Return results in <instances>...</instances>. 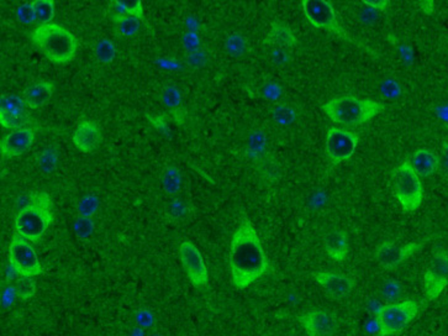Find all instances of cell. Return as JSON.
<instances>
[{"instance_id": "1", "label": "cell", "mask_w": 448, "mask_h": 336, "mask_svg": "<svg viewBox=\"0 0 448 336\" xmlns=\"http://www.w3.org/2000/svg\"><path fill=\"white\" fill-rule=\"evenodd\" d=\"M231 281L236 289H245L266 273L268 260L255 226L243 218L230 245Z\"/></svg>"}, {"instance_id": "2", "label": "cell", "mask_w": 448, "mask_h": 336, "mask_svg": "<svg viewBox=\"0 0 448 336\" xmlns=\"http://www.w3.org/2000/svg\"><path fill=\"white\" fill-rule=\"evenodd\" d=\"M52 221L54 213L51 198L45 192H35L29 197V202L24 208L19 210L15 216V230L18 235L35 244L43 238Z\"/></svg>"}, {"instance_id": "3", "label": "cell", "mask_w": 448, "mask_h": 336, "mask_svg": "<svg viewBox=\"0 0 448 336\" xmlns=\"http://www.w3.org/2000/svg\"><path fill=\"white\" fill-rule=\"evenodd\" d=\"M31 41L56 65L72 61L78 49V41L72 32L55 23L40 25L31 34Z\"/></svg>"}, {"instance_id": "4", "label": "cell", "mask_w": 448, "mask_h": 336, "mask_svg": "<svg viewBox=\"0 0 448 336\" xmlns=\"http://www.w3.org/2000/svg\"><path fill=\"white\" fill-rule=\"evenodd\" d=\"M385 107L373 99H359L351 96L337 97L322 105V111L331 122L344 126H357L370 122L384 111Z\"/></svg>"}, {"instance_id": "5", "label": "cell", "mask_w": 448, "mask_h": 336, "mask_svg": "<svg viewBox=\"0 0 448 336\" xmlns=\"http://www.w3.org/2000/svg\"><path fill=\"white\" fill-rule=\"evenodd\" d=\"M302 8H303L304 16L309 21L310 25L314 27L322 29V30L328 31L333 34L335 36L339 37L345 40L347 43L357 45L359 47L366 49L370 52V55L376 56V52H373L370 47L366 45L355 40L353 37L347 32V31L339 24L337 15L335 12L333 6L328 0H302Z\"/></svg>"}, {"instance_id": "6", "label": "cell", "mask_w": 448, "mask_h": 336, "mask_svg": "<svg viewBox=\"0 0 448 336\" xmlns=\"http://www.w3.org/2000/svg\"><path fill=\"white\" fill-rule=\"evenodd\" d=\"M392 183L394 196L405 212L412 213L421 207L424 199L423 184L410 161L403 162L394 170Z\"/></svg>"}, {"instance_id": "7", "label": "cell", "mask_w": 448, "mask_h": 336, "mask_svg": "<svg viewBox=\"0 0 448 336\" xmlns=\"http://www.w3.org/2000/svg\"><path fill=\"white\" fill-rule=\"evenodd\" d=\"M418 311L420 306L415 300L381 306L376 315L378 335H393L404 331L418 317Z\"/></svg>"}, {"instance_id": "8", "label": "cell", "mask_w": 448, "mask_h": 336, "mask_svg": "<svg viewBox=\"0 0 448 336\" xmlns=\"http://www.w3.org/2000/svg\"><path fill=\"white\" fill-rule=\"evenodd\" d=\"M9 265L19 276L36 277L43 272V265L37 257L36 251L29 240L14 235L9 245Z\"/></svg>"}, {"instance_id": "9", "label": "cell", "mask_w": 448, "mask_h": 336, "mask_svg": "<svg viewBox=\"0 0 448 336\" xmlns=\"http://www.w3.org/2000/svg\"><path fill=\"white\" fill-rule=\"evenodd\" d=\"M359 142V136L345 128H331L327 131L325 151L333 165L351 159Z\"/></svg>"}, {"instance_id": "10", "label": "cell", "mask_w": 448, "mask_h": 336, "mask_svg": "<svg viewBox=\"0 0 448 336\" xmlns=\"http://www.w3.org/2000/svg\"><path fill=\"white\" fill-rule=\"evenodd\" d=\"M448 284V252L438 250L431 260L424 276L425 294L427 300H435Z\"/></svg>"}, {"instance_id": "11", "label": "cell", "mask_w": 448, "mask_h": 336, "mask_svg": "<svg viewBox=\"0 0 448 336\" xmlns=\"http://www.w3.org/2000/svg\"><path fill=\"white\" fill-rule=\"evenodd\" d=\"M178 251H179V258L182 261L183 267L188 276L190 283L194 287H205L209 281V272L198 247L190 241H184L179 246Z\"/></svg>"}, {"instance_id": "12", "label": "cell", "mask_w": 448, "mask_h": 336, "mask_svg": "<svg viewBox=\"0 0 448 336\" xmlns=\"http://www.w3.org/2000/svg\"><path fill=\"white\" fill-rule=\"evenodd\" d=\"M430 240V238H426L424 241L420 243H410V244L395 245L394 243H383L377 247L376 258L378 263L382 266L383 269H393L398 267L400 263L404 262L406 258L414 255L415 252L423 249V246Z\"/></svg>"}, {"instance_id": "13", "label": "cell", "mask_w": 448, "mask_h": 336, "mask_svg": "<svg viewBox=\"0 0 448 336\" xmlns=\"http://www.w3.org/2000/svg\"><path fill=\"white\" fill-rule=\"evenodd\" d=\"M299 323L310 336L333 335L339 328V319L326 311H310L299 317Z\"/></svg>"}, {"instance_id": "14", "label": "cell", "mask_w": 448, "mask_h": 336, "mask_svg": "<svg viewBox=\"0 0 448 336\" xmlns=\"http://www.w3.org/2000/svg\"><path fill=\"white\" fill-rule=\"evenodd\" d=\"M35 141V131L31 128H14L0 142L1 156L14 159L27 153Z\"/></svg>"}, {"instance_id": "15", "label": "cell", "mask_w": 448, "mask_h": 336, "mask_svg": "<svg viewBox=\"0 0 448 336\" xmlns=\"http://www.w3.org/2000/svg\"><path fill=\"white\" fill-rule=\"evenodd\" d=\"M313 277L331 300H344L351 294L355 288V280L341 273L316 272Z\"/></svg>"}, {"instance_id": "16", "label": "cell", "mask_w": 448, "mask_h": 336, "mask_svg": "<svg viewBox=\"0 0 448 336\" xmlns=\"http://www.w3.org/2000/svg\"><path fill=\"white\" fill-rule=\"evenodd\" d=\"M72 141L80 153H94L102 142V133L97 122L82 120L74 130Z\"/></svg>"}, {"instance_id": "17", "label": "cell", "mask_w": 448, "mask_h": 336, "mask_svg": "<svg viewBox=\"0 0 448 336\" xmlns=\"http://www.w3.org/2000/svg\"><path fill=\"white\" fill-rule=\"evenodd\" d=\"M55 92V85L49 80H40L27 87L23 93L29 109H40L49 103Z\"/></svg>"}, {"instance_id": "18", "label": "cell", "mask_w": 448, "mask_h": 336, "mask_svg": "<svg viewBox=\"0 0 448 336\" xmlns=\"http://www.w3.org/2000/svg\"><path fill=\"white\" fill-rule=\"evenodd\" d=\"M263 43L273 47L291 49L297 46L298 38L288 25L280 21H273Z\"/></svg>"}, {"instance_id": "19", "label": "cell", "mask_w": 448, "mask_h": 336, "mask_svg": "<svg viewBox=\"0 0 448 336\" xmlns=\"http://www.w3.org/2000/svg\"><path fill=\"white\" fill-rule=\"evenodd\" d=\"M324 247L333 261L341 262L348 255L347 235L341 230H331L324 236Z\"/></svg>"}, {"instance_id": "20", "label": "cell", "mask_w": 448, "mask_h": 336, "mask_svg": "<svg viewBox=\"0 0 448 336\" xmlns=\"http://www.w3.org/2000/svg\"><path fill=\"white\" fill-rule=\"evenodd\" d=\"M412 165L418 177H430L438 170L440 159L436 153H432L429 148H420L414 153Z\"/></svg>"}, {"instance_id": "21", "label": "cell", "mask_w": 448, "mask_h": 336, "mask_svg": "<svg viewBox=\"0 0 448 336\" xmlns=\"http://www.w3.org/2000/svg\"><path fill=\"white\" fill-rule=\"evenodd\" d=\"M30 122L26 111H12L0 108V124L4 128H25Z\"/></svg>"}, {"instance_id": "22", "label": "cell", "mask_w": 448, "mask_h": 336, "mask_svg": "<svg viewBox=\"0 0 448 336\" xmlns=\"http://www.w3.org/2000/svg\"><path fill=\"white\" fill-rule=\"evenodd\" d=\"M31 3L35 9L36 21L40 24H49L54 20L56 14L55 0H32Z\"/></svg>"}, {"instance_id": "23", "label": "cell", "mask_w": 448, "mask_h": 336, "mask_svg": "<svg viewBox=\"0 0 448 336\" xmlns=\"http://www.w3.org/2000/svg\"><path fill=\"white\" fill-rule=\"evenodd\" d=\"M114 19L117 24V31L124 36H133L139 31L141 19L133 16V15H128V14L116 15Z\"/></svg>"}, {"instance_id": "24", "label": "cell", "mask_w": 448, "mask_h": 336, "mask_svg": "<svg viewBox=\"0 0 448 336\" xmlns=\"http://www.w3.org/2000/svg\"><path fill=\"white\" fill-rule=\"evenodd\" d=\"M14 286L16 289L19 300H30L36 293V283L34 281V278L29 276H19Z\"/></svg>"}, {"instance_id": "25", "label": "cell", "mask_w": 448, "mask_h": 336, "mask_svg": "<svg viewBox=\"0 0 448 336\" xmlns=\"http://www.w3.org/2000/svg\"><path fill=\"white\" fill-rule=\"evenodd\" d=\"M111 3L122 14H128L136 18L144 19L142 0H111Z\"/></svg>"}, {"instance_id": "26", "label": "cell", "mask_w": 448, "mask_h": 336, "mask_svg": "<svg viewBox=\"0 0 448 336\" xmlns=\"http://www.w3.org/2000/svg\"><path fill=\"white\" fill-rule=\"evenodd\" d=\"M164 190L170 194H176L181 190V184H182V176L179 171L175 168V167H170L164 172Z\"/></svg>"}, {"instance_id": "27", "label": "cell", "mask_w": 448, "mask_h": 336, "mask_svg": "<svg viewBox=\"0 0 448 336\" xmlns=\"http://www.w3.org/2000/svg\"><path fill=\"white\" fill-rule=\"evenodd\" d=\"M272 115L274 122H278L280 125H291L297 119L295 111L291 107H287V105L276 107L273 109Z\"/></svg>"}, {"instance_id": "28", "label": "cell", "mask_w": 448, "mask_h": 336, "mask_svg": "<svg viewBox=\"0 0 448 336\" xmlns=\"http://www.w3.org/2000/svg\"><path fill=\"white\" fill-rule=\"evenodd\" d=\"M96 52H97L98 60L102 63H110L115 58V46L108 38H104L98 43Z\"/></svg>"}, {"instance_id": "29", "label": "cell", "mask_w": 448, "mask_h": 336, "mask_svg": "<svg viewBox=\"0 0 448 336\" xmlns=\"http://www.w3.org/2000/svg\"><path fill=\"white\" fill-rule=\"evenodd\" d=\"M94 230V221L93 216H83L79 215L78 219L74 223V232L80 240L89 238Z\"/></svg>"}, {"instance_id": "30", "label": "cell", "mask_w": 448, "mask_h": 336, "mask_svg": "<svg viewBox=\"0 0 448 336\" xmlns=\"http://www.w3.org/2000/svg\"><path fill=\"white\" fill-rule=\"evenodd\" d=\"M226 49L231 56H235V57L243 55L245 51H246V40H245V37L240 35V34L231 35L226 41Z\"/></svg>"}, {"instance_id": "31", "label": "cell", "mask_w": 448, "mask_h": 336, "mask_svg": "<svg viewBox=\"0 0 448 336\" xmlns=\"http://www.w3.org/2000/svg\"><path fill=\"white\" fill-rule=\"evenodd\" d=\"M98 208V198L96 196H87L79 203V215L93 216Z\"/></svg>"}, {"instance_id": "32", "label": "cell", "mask_w": 448, "mask_h": 336, "mask_svg": "<svg viewBox=\"0 0 448 336\" xmlns=\"http://www.w3.org/2000/svg\"><path fill=\"white\" fill-rule=\"evenodd\" d=\"M181 93L177 89L176 87H168L164 94V102L167 107H170L172 109L178 108L181 105Z\"/></svg>"}, {"instance_id": "33", "label": "cell", "mask_w": 448, "mask_h": 336, "mask_svg": "<svg viewBox=\"0 0 448 336\" xmlns=\"http://www.w3.org/2000/svg\"><path fill=\"white\" fill-rule=\"evenodd\" d=\"M56 164H57V153H56V151H52L51 148H49V150H46L45 153H43L41 157H40V166H41L43 171H54Z\"/></svg>"}, {"instance_id": "34", "label": "cell", "mask_w": 448, "mask_h": 336, "mask_svg": "<svg viewBox=\"0 0 448 336\" xmlns=\"http://www.w3.org/2000/svg\"><path fill=\"white\" fill-rule=\"evenodd\" d=\"M18 18L21 23L24 24H31L36 21V15H35V9L32 3H26L24 5L20 6L18 9Z\"/></svg>"}, {"instance_id": "35", "label": "cell", "mask_w": 448, "mask_h": 336, "mask_svg": "<svg viewBox=\"0 0 448 336\" xmlns=\"http://www.w3.org/2000/svg\"><path fill=\"white\" fill-rule=\"evenodd\" d=\"M271 58L274 65L277 66H283L287 65L289 60H291V55H289V49H282V47H274L271 54Z\"/></svg>"}, {"instance_id": "36", "label": "cell", "mask_w": 448, "mask_h": 336, "mask_svg": "<svg viewBox=\"0 0 448 336\" xmlns=\"http://www.w3.org/2000/svg\"><path fill=\"white\" fill-rule=\"evenodd\" d=\"M382 93L387 98H398L400 96V87L395 80H389L384 82L382 86Z\"/></svg>"}, {"instance_id": "37", "label": "cell", "mask_w": 448, "mask_h": 336, "mask_svg": "<svg viewBox=\"0 0 448 336\" xmlns=\"http://www.w3.org/2000/svg\"><path fill=\"white\" fill-rule=\"evenodd\" d=\"M265 145H266V137L260 131H256V133L251 135V137H249V148L254 153L262 151Z\"/></svg>"}, {"instance_id": "38", "label": "cell", "mask_w": 448, "mask_h": 336, "mask_svg": "<svg viewBox=\"0 0 448 336\" xmlns=\"http://www.w3.org/2000/svg\"><path fill=\"white\" fill-rule=\"evenodd\" d=\"M400 292H401V287L398 282H388L383 288V294L388 300H396L400 295Z\"/></svg>"}, {"instance_id": "39", "label": "cell", "mask_w": 448, "mask_h": 336, "mask_svg": "<svg viewBox=\"0 0 448 336\" xmlns=\"http://www.w3.org/2000/svg\"><path fill=\"white\" fill-rule=\"evenodd\" d=\"M362 3L364 5L372 8L374 10L383 12V10H387L388 6L390 4V0H362Z\"/></svg>"}, {"instance_id": "40", "label": "cell", "mask_w": 448, "mask_h": 336, "mask_svg": "<svg viewBox=\"0 0 448 336\" xmlns=\"http://www.w3.org/2000/svg\"><path fill=\"white\" fill-rule=\"evenodd\" d=\"M15 298H18V294H16L15 286H9V287H6L4 293H3V306H10L12 302L15 300Z\"/></svg>"}, {"instance_id": "41", "label": "cell", "mask_w": 448, "mask_h": 336, "mask_svg": "<svg viewBox=\"0 0 448 336\" xmlns=\"http://www.w3.org/2000/svg\"><path fill=\"white\" fill-rule=\"evenodd\" d=\"M137 322L141 326L144 328H150L151 325H153V315L151 313L146 312V311H142L137 314Z\"/></svg>"}, {"instance_id": "42", "label": "cell", "mask_w": 448, "mask_h": 336, "mask_svg": "<svg viewBox=\"0 0 448 336\" xmlns=\"http://www.w3.org/2000/svg\"><path fill=\"white\" fill-rule=\"evenodd\" d=\"M418 3L426 15H432L435 12V0H418Z\"/></svg>"}, {"instance_id": "43", "label": "cell", "mask_w": 448, "mask_h": 336, "mask_svg": "<svg viewBox=\"0 0 448 336\" xmlns=\"http://www.w3.org/2000/svg\"><path fill=\"white\" fill-rule=\"evenodd\" d=\"M265 93H266L267 98L276 100V99L278 98L279 94H280V89H279L278 87L271 85V86L267 87V89H265Z\"/></svg>"}, {"instance_id": "44", "label": "cell", "mask_w": 448, "mask_h": 336, "mask_svg": "<svg viewBox=\"0 0 448 336\" xmlns=\"http://www.w3.org/2000/svg\"><path fill=\"white\" fill-rule=\"evenodd\" d=\"M443 159H445V165H446L448 170V142H443Z\"/></svg>"}]
</instances>
